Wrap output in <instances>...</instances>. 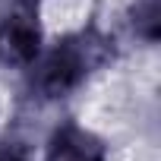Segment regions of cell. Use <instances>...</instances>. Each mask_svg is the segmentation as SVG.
I'll use <instances>...</instances> for the list:
<instances>
[{
  "label": "cell",
  "instance_id": "2",
  "mask_svg": "<svg viewBox=\"0 0 161 161\" xmlns=\"http://www.w3.org/2000/svg\"><path fill=\"white\" fill-rule=\"evenodd\" d=\"M41 57V25L35 13L13 10L0 19V63L3 66H32Z\"/></svg>",
  "mask_w": 161,
  "mask_h": 161
},
{
  "label": "cell",
  "instance_id": "4",
  "mask_svg": "<svg viewBox=\"0 0 161 161\" xmlns=\"http://www.w3.org/2000/svg\"><path fill=\"white\" fill-rule=\"evenodd\" d=\"M133 29L145 41L158 38V0H136V7H133Z\"/></svg>",
  "mask_w": 161,
  "mask_h": 161
},
{
  "label": "cell",
  "instance_id": "1",
  "mask_svg": "<svg viewBox=\"0 0 161 161\" xmlns=\"http://www.w3.org/2000/svg\"><path fill=\"white\" fill-rule=\"evenodd\" d=\"M108 41L95 32H79L57 41L41 60H35L32 86L41 98H63L86 82V76L104 60Z\"/></svg>",
  "mask_w": 161,
  "mask_h": 161
},
{
  "label": "cell",
  "instance_id": "3",
  "mask_svg": "<svg viewBox=\"0 0 161 161\" xmlns=\"http://www.w3.org/2000/svg\"><path fill=\"white\" fill-rule=\"evenodd\" d=\"M44 161H108V145L86 126L63 123L47 139Z\"/></svg>",
  "mask_w": 161,
  "mask_h": 161
},
{
  "label": "cell",
  "instance_id": "5",
  "mask_svg": "<svg viewBox=\"0 0 161 161\" xmlns=\"http://www.w3.org/2000/svg\"><path fill=\"white\" fill-rule=\"evenodd\" d=\"M0 161H25V155L13 145H0Z\"/></svg>",
  "mask_w": 161,
  "mask_h": 161
}]
</instances>
